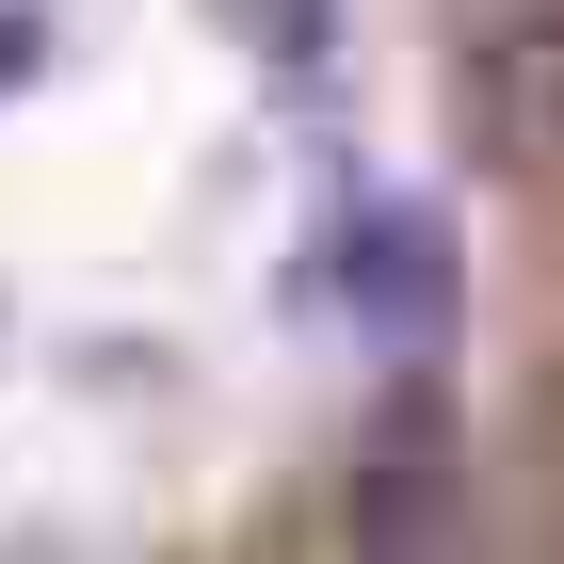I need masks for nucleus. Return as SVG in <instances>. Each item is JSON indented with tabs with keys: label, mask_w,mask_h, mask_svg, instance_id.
Instances as JSON below:
<instances>
[{
	"label": "nucleus",
	"mask_w": 564,
	"mask_h": 564,
	"mask_svg": "<svg viewBox=\"0 0 564 564\" xmlns=\"http://www.w3.org/2000/svg\"><path fill=\"white\" fill-rule=\"evenodd\" d=\"M452 130L500 194H564V0H484L452 48Z\"/></svg>",
	"instance_id": "f257e3e1"
},
{
	"label": "nucleus",
	"mask_w": 564,
	"mask_h": 564,
	"mask_svg": "<svg viewBox=\"0 0 564 564\" xmlns=\"http://www.w3.org/2000/svg\"><path fill=\"white\" fill-rule=\"evenodd\" d=\"M339 306L371 339H435V323H452V226L403 210V194H371V210L339 226Z\"/></svg>",
	"instance_id": "f03ea898"
},
{
	"label": "nucleus",
	"mask_w": 564,
	"mask_h": 564,
	"mask_svg": "<svg viewBox=\"0 0 564 564\" xmlns=\"http://www.w3.org/2000/svg\"><path fill=\"white\" fill-rule=\"evenodd\" d=\"M339 549L355 564H484V500L435 468V452H388V468H355Z\"/></svg>",
	"instance_id": "7ed1b4c3"
},
{
	"label": "nucleus",
	"mask_w": 564,
	"mask_h": 564,
	"mask_svg": "<svg viewBox=\"0 0 564 564\" xmlns=\"http://www.w3.org/2000/svg\"><path fill=\"white\" fill-rule=\"evenodd\" d=\"M210 17L259 48V65H306V48H323V0H210Z\"/></svg>",
	"instance_id": "20e7f679"
},
{
	"label": "nucleus",
	"mask_w": 564,
	"mask_h": 564,
	"mask_svg": "<svg viewBox=\"0 0 564 564\" xmlns=\"http://www.w3.org/2000/svg\"><path fill=\"white\" fill-rule=\"evenodd\" d=\"M33 82H48V33L17 17V0H0V97H33Z\"/></svg>",
	"instance_id": "39448f33"
}]
</instances>
